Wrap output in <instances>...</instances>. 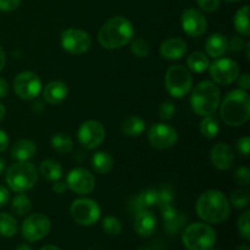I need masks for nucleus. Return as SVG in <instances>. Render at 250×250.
Segmentation results:
<instances>
[{
    "label": "nucleus",
    "instance_id": "1",
    "mask_svg": "<svg viewBox=\"0 0 250 250\" xmlns=\"http://www.w3.org/2000/svg\"><path fill=\"white\" fill-rule=\"evenodd\" d=\"M197 215L208 224H222L231 214V204L222 192L209 189L202 193L195 204Z\"/></svg>",
    "mask_w": 250,
    "mask_h": 250
},
{
    "label": "nucleus",
    "instance_id": "2",
    "mask_svg": "<svg viewBox=\"0 0 250 250\" xmlns=\"http://www.w3.org/2000/svg\"><path fill=\"white\" fill-rule=\"evenodd\" d=\"M132 22L124 16H115L105 22L98 33V42L105 49H119L133 39Z\"/></svg>",
    "mask_w": 250,
    "mask_h": 250
},
{
    "label": "nucleus",
    "instance_id": "3",
    "mask_svg": "<svg viewBox=\"0 0 250 250\" xmlns=\"http://www.w3.org/2000/svg\"><path fill=\"white\" fill-rule=\"evenodd\" d=\"M220 115L229 126L238 127L246 124L250 116V98L247 90L234 89L227 93L221 103Z\"/></svg>",
    "mask_w": 250,
    "mask_h": 250
},
{
    "label": "nucleus",
    "instance_id": "4",
    "mask_svg": "<svg viewBox=\"0 0 250 250\" xmlns=\"http://www.w3.org/2000/svg\"><path fill=\"white\" fill-rule=\"evenodd\" d=\"M220 105V89L211 81H203L193 89L190 106L199 116H209Z\"/></svg>",
    "mask_w": 250,
    "mask_h": 250
},
{
    "label": "nucleus",
    "instance_id": "5",
    "mask_svg": "<svg viewBox=\"0 0 250 250\" xmlns=\"http://www.w3.org/2000/svg\"><path fill=\"white\" fill-rule=\"evenodd\" d=\"M38 175V170L34 165L27 161H17L7 168L5 180L10 189L16 193H23L36 186Z\"/></svg>",
    "mask_w": 250,
    "mask_h": 250
},
{
    "label": "nucleus",
    "instance_id": "6",
    "mask_svg": "<svg viewBox=\"0 0 250 250\" xmlns=\"http://www.w3.org/2000/svg\"><path fill=\"white\" fill-rule=\"evenodd\" d=\"M182 242L187 250H211L216 243V232L210 225L195 222L186 227Z\"/></svg>",
    "mask_w": 250,
    "mask_h": 250
},
{
    "label": "nucleus",
    "instance_id": "7",
    "mask_svg": "<svg viewBox=\"0 0 250 250\" xmlns=\"http://www.w3.org/2000/svg\"><path fill=\"white\" fill-rule=\"evenodd\" d=\"M193 77L182 65H173L166 71L165 87L175 98H183L192 90Z\"/></svg>",
    "mask_w": 250,
    "mask_h": 250
},
{
    "label": "nucleus",
    "instance_id": "8",
    "mask_svg": "<svg viewBox=\"0 0 250 250\" xmlns=\"http://www.w3.org/2000/svg\"><path fill=\"white\" fill-rule=\"evenodd\" d=\"M70 215L76 224L81 226H92L100 219L102 211L95 200L81 198L71 204Z\"/></svg>",
    "mask_w": 250,
    "mask_h": 250
},
{
    "label": "nucleus",
    "instance_id": "9",
    "mask_svg": "<svg viewBox=\"0 0 250 250\" xmlns=\"http://www.w3.org/2000/svg\"><path fill=\"white\" fill-rule=\"evenodd\" d=\"M51 229V222L44 214H32L26 217L21 226V233L26 241L34 243L45 238Z\"/></svg>",
    "mask_w": 250,
    "mask_h": 250
},
{
    "label": "nucleus",
    "instance_id": "10",
    "mask_svg": "<svg viewBox=\"0 0 250 250\" xmlns=\"http://www.w3.org/2000/svg\"><path fill=\"white\" fill-rule=\"evenodd\" d=\"M61 46L67 53L81 55L89 50L92 46V38L82 29L67 28L61 33Z\"/></svg>",
    "mask_w": 250,
    "mask_h": 250
},
{
    "label": "nucleus",
    "instance_id": "11",
    "mask_svg": "<svg viewBox=\"0 0 250 250\" xmlns=\"http://www.w3.org/2000/svg\"><path fill=\"white\" fill-rule=\"evenodd\" d=\"M209 72L214 83L227 85L233 83L239 77V66L232 59H217L209 65Z\"/></svg>",
    "mask_w": 250,
    "mask_h": 250
},
{
    "label": "nucleus",
    "instance_id": "12",
    "mask_svg": "<svg viewBox=\"0 0 250 250\" xmlns=\"http://www.w3.org/2000/svg\"><path fill=\"white\" fill-rule=\"evenodd\" d=\"M14 89L21 99H36L42 90V81L37 73L32 71H23L14 80Z\"/></svg>",
    "mask_w": 250,
    "mask_h": 250
},
{
    "label": "nucleus",
    "instance_id": "13",
    "mask_svg": "<svg viewBox=\"0 0 250 250\" xmlns=\"http://www.w3.org/2000/svg\"><path fill=\"white\" fill-rule=\"evenodd\" d=\"M78 142L85 149H95L104 142L105 128L99 121L88 120L81 125L77 134Z\"/></svg>",
    "mask_w": 250,
    "mask_h": 250
},
{
    "label": "nucleus",
    "instance_id": "14",
    "mask_svg": "<svg viewBox=\"0 0 250 250\" xmlns=\"http://www.w3.org/2000/svg\"><path fill=\"white\" fill-rule=\"evenodd\" d=\"M67 188L76 194H90L95 188V178L90 171L83 167H76L66 177Z\"/></svg>",
    "mask_w": 250,
    "mask_h": 250
},
{
    "label": "nucleus",
    "instance_id": "15",
    "mask_svg": "<svg viewBox=\"0 0 250 250\" xmlns=\"http://www.w3.org/2000/svg\"><path fill=\"white\" fill-rule=\"evenodd\" d=\"M177 131L168 125L155 124L149 128L148 141L156 149L172 148L177 143Z\"/></svg>",
    "mask_w": 250,
    "mask_h": 250
},
{
    "label": "nucleus",
    "instance_id": "16",
    "mask_svg": "<svg viewBox=\"0 0 250 250\" xmlns=\"http://www.w3.org/2000/svg\"><path fill=\"white\" fill-rule=\"evenodd\" d=\"M181 23H182V28L186 34L190 37L203 36L208 28V21L204 15L202 14V11L193 9V7L183 11Z\"/></svg>",
    "mask_w": 250,
    "mask_h": 250
},
{
    "label": "nucleus",
    "instance_id": "17",
    "mask_svg": "<svg viewBox=\"0 0 250 250\" xmlns=\"http://www.w3.org/2000/svg\"><path fill=\"white\" fill-rule=\"evenodd\" d=\"M161 216L164 220V229L168 236L177 234L187 225V216L185 212L176 209L172 204L160 207Z\"/></svg>",
    "mask_w": 250,
    "mask_h": 250
},
{
    "label": "nucleus",
    "instance_id": "18",
    "mask_svg": "<svg viewBox=\"0 0 250 250\" xmlns=\"http://www.w3.org/2000/svg\"><path fill=\"white\" fill-rule=\"evenodd\" d=\"M210 160L217 170L226 171L234 163V154L227 143H217L210 150Z\"/></svg>",
    "mask_w": 250,
    "mask_h": 250
},
{
    "label": "nucleus",
    "instance_id": "19",
    "mask_svg": "<svg viewBox=\"0 0 250 250\" xmlns=\"http://www.w3.org/2000/svg\"><path fill=\"white\" fill-rule=\"evenodd\" d=\"M133 227L138 236L150 237L155 233L156 229H158V220L150 210H141L136 214Z\"/></svg>",
    "mask_w": 250,
    "mask_h": 250
},
{
    "label": "nucleus",
    "instance_id": "20",
    "mask_svg": "<svg viewBox=\"0 0 250 250\" xmlns=\"http://www.w3.org/2000/svg\"><path fill=\"white\" fill-rule=\"evenodd\" d=\"M159 51L166 60H180L187 54L188 46L183 39L170 38L161 43Z\"/></svg>",
    "mask_w": 250,
    "mask_h": 250
},
{
    "label": "nucleus",
    "instance_id": "21",
    "mask_svg": "<svg viewBox=\"0 0 250 250\" xmlns=\"http://www.w3.org/2000/svg\"><path fill=\"white\" fill-rule=\"evenodd\" d=\"M68 88L62 81H51L45 85L43 90V98L48 104L58 105L66 99Z\"/></svg>",
    "mask_w": 250,
    "mask_h": 250
},
{
    "label": "nucleus",
    "instance_id": "22",
    "mask_svg": "<svg viewBox=\"0 0 250 250\" xmlns=\"http://www.w3.org/2000/svg\"><path fill=\"white\" fill-rule=\"evenodd\" d=\"M156 204H158V189L156 188H146L129 202V208L137 214L141 210L148 209V208Z\"/></svg>",
    "mask_w": 250,
    "mask_h": 250
},
{
    "label": "nucleus",
    "instance_id": "23",
    "mask_svg": "<svg viewBox=\"0 0 250 250\" xmlns=\"http://www.w3.org/2000/svg\"><path fill=\"white\" fill-rule=\"evenodd\" d=\"M205 50H207L208 56L215 59L221 58L229 50V41L221 33L211 34L205 43Z\"/></svg>",
    "mask_w": 250,
    "mask_h": 250
},
{
    "label": "nucleus",
    "instance_id": "24",
    "mask_svg": "<svg viewBox=\"0 0 250 250\" xmlns=\"http://www.w3.org/2000/svg\"><path fill=\"white\" fill-rule=\"evenodd\" d=\"M37 153V146L31 139H20L12 146L11 156L17 161H28Z\"/></svg>",
    "mask_w": 250,
    "mask_h": 250
},
{
    "label": "nucleus",
    "instance_id": "25",
    "mask_svg": "<svg viewBox=\"0 0 250 250\" xmlns=\"http://www.w3.org/2000/svg\"><path fill=\"white\" fill-rule=\"evenodd\" d=\"M120 129L127 137H138L146 129V121L142 117L131 115L122 121Z\"/></svg>",
    "mask_w": 250,
    "mask_h": 250
},
{
    "label": "nucleus",
    "instance_id": "26",
    "mask_svg": "<svg viewBox=\"0 0 250 250\" xmlns=\"http://www.w3.org/2000/svg\"><path fill=\"white\" fill-rule=\"evenodd\" d=\"M92 167L100 175H106L114 168V159L106 151H98L92 158Z\"/></svg>",
    "mask_w": 250,
    "mask_h": 250
},
{
    "label": "nucleus",
    "instance_id": "27",
    "mask_svg": "<svg viewBox=\"0 0 250 250\" xmlns=\"http://www.w3.org/2000/svg\"><path fill=\"white\" fill-rule=\"evenodd\" d=\"M39 173L49 182H55L62 177V167L58 161L48 159V160L42 161L39 166Z\"/></svg>",
    "mask_w": 250,
    "mask_h": 250
},
{
    "label": "nucleus",
    "instance_id": "28",
    "mask_svg": "<svg viewBox=\"0 0 250 250\" xmlns=\"http://www.w3.org/2000/svg\"><path fill=\"white\" fill-rule=\"evenodd\" d=\"M19 231L17 220L9 212H0V236L11 238Z\"/></svg>",
    "mask_w": 250,
    "mask_h": 250
},
{
    "label": "nucleus",
    "instance_id": "29",
    "mask_svg": "<svg viewBox=\"0 0 250 250\" xmlns=\"http://www.w3.org/2000/svg\"><path fill=\"white\" fill-rule=\"evenodd\" d=\"M187 65L193 72H204V71H207L209 68V56L207 54L202 53V51H194V53H192L188 56Z\"/></svg>",
    "mask_w": 250,
    "mask_h": 250
},
{
    "label": "nucleus",
    "instance_id": "30",
    "mask_svg": "<svg viewBox=\"0 0 250 250\" xmlns=\"http://www.w3.org/2000/svg\"><path fill=\"white\" fill-rule=\"evenodd\" d=\"M234 28L241 36L249 37L250 27H249V6L244 5L243 7L236 12L234 16Z\"/></svg>",
    "mask_w": 250,
    "mask_h": 250
},
{
    "label": "nucleus",
    "instance_id": "31",
    "mask_svg": "<svg viewBox=\"0 0 250 250\" xmlns=\"http://www.w3.org/2000/svg\"><path fill=\"white\" fill-rule=\"evenodd\" d=\"M51 148L59 154H70L73 149V142L70 136L65 133H56L50 139Z\"/></svg>",
    "mask_w": 250,
    "mask_h": 250
},
{
    "label": "nucleus",
    "instance_id": "32",
    "mask_svg": "<svg viewBox=\"0 0 250 250\" xmlns=\"http://www.w3.org/2000/svg\"><path fill=\"white\" fill-rule=\"evenodd\" d=\"M220 126L217 120L214 116L209 115V116L203 117L202 122H200V133L208 139H214L215 137L219 134Z\"/></svg>",
    "mask_w": 250,
    "mask_h": 250
},
{
    "label": "nucleus",
    "instance_id": "33",
    "mask_svg": "<svg viewBox=\"0 0 250 250\" xmlns=\"http://www.w3.org/2000/svg\"><path fill=\"white\" fill-rule=\"evenodd\" d=\"M32 209L31 199L26 194L19 193L15 195L11 202V210L17 215V216H24L28 214Z\"/></svg>",
    "mask_w": 250,
    "mask_h": 250
},
{
    "label": "nucleus",
    "instance_id": "34",
    "mask_svg": "<svg viewBox=\"0 0 250 250\" xmlns=\"http://www.w3.org/2000/svg\"><path fill=\"white\" fill-rule=\"evenodd\" d=\"M229 204L233 205L237 209H243V208L248 207L250 202V194L249 190L247 189H237L234 190L229 198Z\"/></svg>",
    "mask_w": 250,
    "mask_h": 250
},
{
    "label": "nucleus",
    "instance_id": "35",
    "mask_svg": "<svg viewBox=\"0 0 250 250\" xmlns=\"http://www.w3.org/2000/svg\"><path fill=\"white\" fill-rule=\"evenodd\" d=\"M131 51L137 58H146L150 53V45L144 38H136L131 41Z\"/></svg>",
    "mask_w": 250,
    "mask_h": 250
},
{
    "label": "nucleus",
    "instance_id": "36",
    "mask_svg": "<svg viewBox=\"0 0 250 250\" xmlns=\"http://www.w3.org/2000/svg\"><path fill=\"white\" fill-rule=\"evenodd\" d=\"M103 229L109 236H117L122 231L121 221L115 216L104 217V220H103Z\"/></svg>",
    "mask_w": 250,
    "mask_h": 250
},
{
    "label": "nucleus",
    "instance_id": "37",
    "mask_svg": "<svg viewBox=\"0 0 250 250\" xmlns=\"http://www.w3.org/2000/svg\"><path fill=\"white\" fill-rule=\"evenodd\" d=\"M173 199H175V193L173 189L168 186H163V187L158 188V204L159 207H164V205L172 204Z\"/></svg>",
    "mask_w": 250,
    "mask_h": 250
},
{
    "label": "nucleus",
    "instance_id": "38",
    "mask_svg": "<svg viewBox=\"0 0 250 250\" xmlns=\"http://www.w3.org/2000/svg\"><path fill=\"white\" fill-rule=\"evenodd\" d=\"M238 232L244 239L249 241L250 239V211H246L239 216L238 222H237Z\"/></svg>",
    "mask_w": 250,
    "mask_h": 250
},
{
    "label": "nucleus",
    "instance_id": "39",
    "mask_svg": "<svg viewBox=\"0 0 250 250\" xmlns=\"http://www.w3.org/2000/svg\"><path fill=\"white\" fill-rule=\"evenodd\" d=\"M159 117L161 120H165V121H168V120L172 119L175 116L176 107L175 104H172L171 102H165L163 104L159 105Z\"/></svg>",
    "mask_w": 250,
    "mask_h": 250
},
{
    "label": "nucleus",
    "instance_id": "40",
    "mask_svg": "<svg viewBox=\"0 0 250 250\" xmlns=\"http://www.w3.org/2000/svg\"><path fill=\"white\" fill-rule=\"evenodd\" d=\"M234 181L238 185L242 186H248L250 183V171L247 167H238L234 171Z\"/></svg>",
    "mask_w": 250,
    "mask_h": 250
},
{
    "label": "nucleus",
    "instance_id": "41",
    "mask_svg": "<svg viewBox=\"0 0 250 250\" xmlns=\"http://www.w3.org/2000/svg\"><path fill=\"white\" fill-rule=\"evenodd\" d=\"M198 5L203 11L215 12L220 7V0H197Z\"/></svg>",
    "mask_w": 250,
    "mask_h": 250
},
{
    "label": "nucleus",
    "instance_id": "42",
    "mask_svg": "<svg viewBox=\"0 0 250 250\" xmlns=\"http://www.w3.org/2000/svg\"><path fill=\"white\" fill-rule=\"evenodd\" d=\"M20 4H21V0H0V11H14L20 6Z\"/></svg>",
    "mask_w": 250,
    "mask_h": 250
},
{
    "label": "nucleus",
    "instance_id": "43",
    "mask_svg": "<svg viewBox=\"0 0 250 250\" xmlns=\"http://www.w3.org/2000/svg\"><path fill=\"white\" fill-rule=\"evenodd\" d=\"M229 48L234 53H238L244 48V41L241 36H233L229 42Z\"/></svg>",
    "mask_w": 250,
    "mask_h": 250
},
{
    "label": "nucleus",
    "instance_id": "44",
    "mask_svg": "<svg viewBox=\"0 0 250 250\" xmlns=\"http://www.w3.org/2000/svg\"><path fill=\"white\" fill-rule=\"evenodd\" d=\"M237 149H238L239 153L243 154L244 156H248L250 150L249 137H243V138L238 139V141H237Z\"/></svg>",
    "mask_w": 250,
    "mask_h": 250
},
{
    "label": "nucleus",
    "instance_id": "45",
    "mask_svg": "<svg viewBox=\"0 0 250 250\" xmlns=\"http://www.w3.org/2000/svg\"><path fill=\"white\" fill-rule=\"evenodd\" d=\"M238 80V84H239V89L243 90H248L250 88V76L249 73H243Z\"/></svg>",
    "mask_w": 250,
    "mask_h": 250
},
{
    "label": "nucleus",
    "instance_id": "46",
    "mask_svg": "<svg viewBox=\"0 0 250 250\" xmlns=\"http://www.w3.org/2000/svg\"><path fill=\"white\" fill-rule=\"evenodd\" d=\"M10 199V193L6 189V187L4 186H0V208L5 207V205L9 203Z\"/></svg>",
    "mask_w": 250,
    "mask_h": 250
},
{
    "label": "nucleus",
    "instance_id": "47",
    "mask_svg": "<svg viewBox=\"0 0 250 250\" xmlns=\"http://www.w3.org/2000/svg\"><path fill=\"white\" fill-rule=\"evenodd\" d=\"M7 146H9V136L6 132L0 129V153L6 150Z\"/></svg>",
    "mask_w": 250,
    "mask_h": 250
},
{
    "label": "nucleus",
    "instance_id": "48",
    "mask_svg": "<svg viewBox=\"0 0 250 250\" xmlns=\"http://www.w3.org/2000/svg\"><path fill=\"white\" fill-rule=\"evenodd\" d=\"M66 189H67L66 182H61L60 180H58L53 183V190L55 193H58V194H62Z\"/></svg>",
    "mask_w": 250,
    "mask_h": 250
},
{
    "label": "nucleus",
    "instance_id": "49",
    "mask_svg": "<svg viewBox=\"0 0 250 250\" xmlns=\"http://www.w3.org/2000/svg\"><path fill=\"white\" fill-rule=\"evenodd\" d=\"M9 93V85H7L6 81L0 78V98H5Z\"/></svg>",
    "mask_w": 250,
    "mask_h": 250
},
{
    "label": "nucleus",
    "instance_id": "50",
    "mask_svg": "<svg viewBox=\"0 0 250 250\" xmlns=\"http://www.w3.org/2000/svg\"><path fill=\"white\" fill-rule=\"evenodd\" d=\"M5 63H6V56H5L4 49H2L1 45H0V72L4 70Z\"/></svg>",
    "mask_w": 250,
    "mask_h": 250
},
{
    "label": "nucleus",
    "instance_id": "51",
    "mask_svg": "<svg viewBox=\"0 0 250 250\" xmlns=\"http://www.w3.org/2000/svg\"><path fill=\"white\" fill-rule=\"evenodd\" d=\"M153 248H139L137 250H166V248H163V244L161 246H158V244H154V246H151Z\"/></svg>",
    "mask_w": 250,
    "mask_h": 250
},
{
    "label": "nucleus",
    "instance_id": "52",
    "mask_svg": "<svg viewBox=\"0 0 250 250\" xmlns=\"http://www.w3.org/2000/svg\"><path fill=\"white\" fill-rule=\"evenodd\" d=\"M5 114H6V109H5L4 105H2L1 103H0V122H1L2 120H4Z\"/></svg>",
    "mask_w": 250,
    "mask_h": 250
},
{
    "label": "nucleus",
    "instance_id": "53",
    "mask_svg": "<svg viewBox=\"0 0 250 250\" xmlns=\"http://www.w3.org/2000/svg\"><path fill=\"white\" fill-rule=\"evenodd\" d=\"M41 250H61V249L56 246H51V244H49V246L43 247Z\"/></svg>",
    "mask_w": 250,
    "mask_h": 250
},
{
    "label": "nucleus",
    "instance_id": "54",
    "mask_svg": "<svg viewBox=\"0 0 250 250\" xmlns=\"http://www.w3.org/2000/svg\"><path fill=\"white\" fill-rule=\"evenodd\" d=\"M244 46H246V55H247V59H250V42H247L246 44H244Z\"/></svg>",
    "mask_w": 250,
    "mask_h": 250
},
{
    "label": "nucleus",
    "instance_id": "55",
    "mask_svg": "<svg viewBox=\"0 0 250 250\" xmlns=\"http://www.w3.org/2000/svg\"><path fill=\"white\" fill-rule=\"evenodd\" d=\"M16 250H33V249H32L29 246H27V244H21V246L17 247Z\"/></svg>",
    "mask_w": 250,
    "mask_h": 250
},
{
    "label": "nucleus",
    "instance_id": "56",
    "mask_svg": "<svg viewBox=\"0 0 250 250\" xmlns=\"http://www.w3.org/2000/svg\"><path fill=\"white\" fill-rule=\"evenodd\" d=\"M5 171V160L0 158V175Z\"/></svg>",
    "mask_w": 250,
    "mask_h": 250
},
{
    "label": "nucleus",
    "instance_id": "57",
    "mask_svg": "<svg viewBox=\"0 0 250 250\" xmlns=\"http://www.w3.org/2000/svg\"><path fill=\"white\" fill-rule=\"evenodd\" d=\"M237 250H250V249L247 244H243V246H239L238 248H237Z\"/></svg>",
    "mask_w": 250,
    "mask_h": 250
},
{
    "label": "nucleus",
    "instance_id": "58",
    "mask_svg": "<svg viewBox=\"0 0 250 250\" xmlns=\"http://www.w3.org/2000/svg\"><path fill=\"white\" fill-rule=\"evenodd\" d=\"M226 1H229V2H238V1H241V0H226Z\"/></svg>",
    "mask_w": 250,
    "mask_h": 250
},
{
    "label": "nucleus",
    "instance_id": "59",
    "mask_svg": "<svg viewBox=\"0 0 250 250\" xmlns=\"http://www.w3.org/2000/svg\"><path fill=\"white\" fill-rule=\"evenodd\" d=\"M211 250H222V249H214V248H212Z\"/></svg>",
    "mask_w": 250,
    "mask_h": 250
},
{
    "label": "nucleus",
    "instance_id": "60",
    "mask_svg": "<svg viewBox=\"0 0 250 250\" xmlns=\"http://www.w3.org/2000/svg\"><path fill=\"white\" fill-rule=\"evenodd\" d=\"M89 250H98V249H89Z\"/></svg>",
    "mask_w": 250,
    "mask_h": 250
}]
</instances>
